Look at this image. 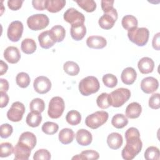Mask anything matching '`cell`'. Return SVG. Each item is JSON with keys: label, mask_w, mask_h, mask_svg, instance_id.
<instances>
[{"label": "cell", "mask_w": 160, "mask_h": 160, "mask_svg": "<svg viewBox=\"0 0 160 160\" xmlns=\"http://www.w3.org/2000/svg\"><path fill=\"white\" fill-rule=\"evenodd\" d=\"M125 139L126 144L122 150L121 155L124 159L131 160L141 152L142 148L139 130L134 127L129 128L125 132Z\"/></svg>", "instance_id": "1"}, {"label": "cell", "mask_w": 160, "mask_h": 160, "mask_svg": "<svg viewBox=\"0 0 160 160\" xmlns=\"http://www.w3.org/2000/svg\"><path fill=\"white\" fill-rule=\"evenodd\" d=\"M100 88L98 79L92 76H87L82 79L79 82V91L85 96L97 92Z\"/></svg>", "instance_id": "2"}, {"label": "cell", "mask_w": 160, "mask_h": 160, "mask_svg": "<svg viewBox=\"0 0 160 160\" xmlns=\"http://www.w3.org/2000/svg\"><path fill=\"white\" fill-rule=\"evenodd\" d=\"M129 39L138 46H144L148 41L149 32L146 28H135L128 32Z\"/></svg>", "instance_id": "3"}, {"label": "cell", "mask_w": 160, "mask_h": 160, "mask_svg": "<svg viewBox=\"0 0 160 160\" xmlns=\"http://www.w3.org/2000/svg\"><path fill=\"white\" fill-rule=\"evenodd\" d=\"M109 94L111 106L114 108H119L129 100L131 97V91L127 88H120Z\"/></svg>", "instance_id": "4"}, {"label": "cell", "mask_w": 160, "mask_h": 160, "mask_svg": "<svg viewBox=\"0 0 160 160\" xmlns=\"http://www.w3.org/2000/svg\"><path fill=\"white\" fill-rule=\"evenodd\" d=\"M108 117L109 114L106 111H98L88 116L85 124L88 127L95 129L104 124L108 121Z\"/></svg>", "instance_id": "5"}, {"label": "cell", "mask_w": 160, "mask_h": 160, "mask_svg": "<svg viewBox=\"0 0 160 160\" xmlns=\"http://www.w3.org/2000/svg\"><path fill=\"white\" fill-rule=\"evenodd\" d=\"M65 104L63 99L59 96L53 97L49 102L48 116L52 119L60 118L64 110Z\"/></svg>", "instance_id": "6"}, {"label": "cell", "mask_w": 160, "mask_h": 160, "mask_svg": "<svg viewBox=\"0 0 160 160\" xmlns=\"http://www.w3.org/2000/svg\"><path fill=\"white\" fill-rule=\"evenodd\" d=\"M49 23V18L44 14H33L27 19V25L32 31L43 29L48 26Z\"/></svg>", "instance_id": "7"}, {"label": "cell", "mask_w": 160, "mask_h": 160, "mask_svg": "<svg viewBox=\"0 0 160 160\" xmlns=\"http://www.w3.org/2000/svg\"><path fill=\"white\" fill-rule=\"evenodd\" d=\"M24 112V105L19 101H16L12 104L11 108L8 111L7 117L11 121L19 122L22 119Z\"/></svg>", "instance_id": "8"}, {"label": "cell", "mask_w": 160, "mask_h": 160, "mask_svg": "<svg viewBox=\"0 0 160 160\" xmlns=\"http://www.w3.org/2000/svg\"><path fill=\"white\" fill-rule=\"evenodd\" d=\"M23 32V24L19 21H14L10 23L7 31L8 39L12 42H18L21 38Z\"/></svg>", "instance_id": "9"}, {"label": "cell", "mask_w": 160, "mask_h": 160, "mask_svg": "<svg viewBox=\"0 0 160 160\" xmlns=\"http://www.w3.org/2000/svg\"><path fill=\"white\" fill-rule=\"evenodd\" d=\"M118 19V12L115 8H113L110 11L104 13L99 19V25L104 29H111L116 20Z\"/></svg>", "instance_id": "10"}, {"label": "cell", "mask_w": 160, "mask_h": 160, "mask_svg": "<svg viewBox=\"0 0 160 160\" xmlns=\"http://www.w3.org/2000/svg\"><path fill=\"white\" fill-rule=\"evenodd\" d=\"M64 19L71 25L82 23L84 24L85 21V17L84 14L77 9L73 8L68 9L64 13Z\"/></svg>", "instance_id": "11"}, {"label": "cell", "mask_w": 160, "mask_h": 160, "mask_svg": "<svg viewBox=\"0 0 160 160\" xmlns=\"http://www.w3.org/2000/svg\"><path fill=\"white\" fill-rule=\"evenodd\" d=\"M33 87L36 92L43 94L49 92L51 88V82L46 76H40L37 77L33 82Z\"/></svg>", "instance_id": "12"}, {"label": "cell", "mask_w": 160, "mask_h": 160, "mask_svg": "<svg viewBox=\"0 0 160 160\" xmlns=\"http://www.w3.org/2000/svg\"><path fill=\"white\" fill-rule=\"evenodd\" d=\"M159 87V82L157 79L149 76L144 78L141 82V90L146 93L151 94L156 91Z\"/></svg>", "instance_id": "13"}, {"label": "cell", "mask_w": 160, "mask_h": 160, "mask_svg": "<svg viewBox=\"0 0 160 160\" xmlns=\"http://www.w3.org/2000/svg\"><path fill=\"white\" fill-rule=\"evenodd\" d=\"M31 150L29 147L18 142L14 148V160H28L31 153Z\"/></svg>", "instance_id": "14"}, {"label": "cell", "mask_w": 160, "mask_h": 160, "mask_svg": "<svg viewBox=\"0 0 160 160\" xmlns=\"http://www.w3.org/2000/svg\"><path fill=\"white\" fill-rule=\"evenodd\" d=\"M4 58L11 64L17 63L21 58V54L18 48L9 46L4 51Z\"/></svg>", "instance_id": "15"}, {"label": "cell", "mask_w": 160, "mask_h": 160, "mask_svg": "<svg viewBox=\"0 0 160 160\" xmlns=\"http://www.w3.org/2000/svg\"><path fill=\"white\" fill-rule=\"evenodd\" d=\"M38 41L40 46L44 49H49L52 47L56 42L49 31H45L39 34Z\"/></svg>", "instance_id": "16"}, {"label": "cell", "mask_w": 160, "mask_h": 160, "mask_svg": "<svg viewBox=\"0 0 160 160\" xmlns=\"http://www.w3.org/2000/svg\"><path fill=\"white\" fill-rule=\"evenodd\" d=\"M76 139L79 145L86 146L92 142V136L89 131L84 129H80L76 134Z\"/></svg>", "instance_id": "17"}, {"label": "cell", "mask_w": 160, "mask_h": 160, "mask_svg": "<svg viewBox=\"0 0 160 160\" xmlns=\"http://www.w3.org/2000/svg\"><path fill=\"white\" fill-rule=\"evenodd\" d=\"M138 67L142 74H149L152 72L154 68V62L151 58L144 57L138 61Z\"/></svg>", "instance_id": "18"}, {"label": "cell", "mask_w": 160, "mask_h": 160, "mask_svg": "<svg viewBox=\"0 0 160 160\" xmlns=\"http://www.w3.org/2000/svg\"><path fill=\"white\" fill-rule=\"evenodd\" d=\"M70 34L74 40L80 41L86 34V28L85 25L82 23L71 25Z\"/></svg>", "instance_id": "19"}, {"label": "cell", "mask_w": 160, "mask_h": 160, "mask_svg": "<svg viewBox=\"0 0 160 160\" xmlns=\"http://www.w3.org/2000/svg\"><path fill=\"white\" fill-rule=\"evenodd\" d=\"M87 46L92 49H102L107 44L106 39L100 36H91L86 39Z\"/></svg>", "instance_id": "20"}, {"label": "cell", "mask_w": 160, "mask_h": 160, "mask_svg": "<svg viewBox=\"0 0 160 160\" xmlns=\"http://www.w3.org/2000/svg\"><path fill=\"white\" fill-rule=\"evenodd\" d=\"M18 142L32 149L36 145L37 139L34 134L29 131H26L20 135Z\"/></svg>", "instance_id": "21"}, {"label": "cell", "mask_w": 160, "mask_h": 160, "mask_svg": "<svg viewBox=\"0 0 160 160\" xmlns=\"http://www.w3.org/2000/svg\"><path fill=\"white\" fill-rule=\"evenodd\" d=\"M137 78V73L136 70L131 68L128 67L125 68L121 72V79L122 82L126 85L132 84Z\"/></svg>", "instance_id": "22"}, {"label": "cell", "mask_w": 160, "mask_h": 160, "mask_svg": "<svg viewBox=\"0 0 160 160\" xmlns=\"http://www.w3.org/2000/svg\"><path fill=\"white\" fill-rule=\"evenodd\" d=\"M142 112V107L139 103L132 102L128 105L126 108V116L130 119L138 118Z\"/></svg>", "instance_id": "23"}, {"label": "cell", "mask_w": 160, "mask_h": 160, "mask_svg": "<svg viewBox=\"0 0 160 160\" xmlns=\"http://www.w3.org/2000/svg\"><path fill=\"white\" fill-rule=\"evenodd\" d=\"M123 143V138L121 134L118 132H112L107 138V144L108 146L112 149L120 148Z\"/></svg>", "instance_id": "24"}, {"label": "cell", "mask_w": 160, "mask_h": 160, "mask_svg": "<svg viewBox=\"0 0 160 160\" xmlns=\"http://www.w3.org/2000/svg\"><path fill=\"white\" fill-rule=\"evenodd\" d=\"M59 140L63 144H68L72 142L74 132L70 128H63L59 133Z\"/></svg>", "instance_id": "25"}, {"label": "cell", "mask_w": 160, "mask_h": 160, "mask_svg": "<svg viewBox=\"0 0 160 160\" xmlns=\"http://www.w3.org/2000/svg\"><path fill=\"white\" fill-rule=\"evenodd\" d=\"M64 0H46V9L52 13L60 11L66 4Z\"/></svg>", "instance_id": "26"}, {"label": "cell", "mask_w": 160, "mask_h": 160, "mask_svg": "<svg viewBox=\"0 0 160 160\" xmlns=\"http://www.w3.org/2000/svg\"><path fill=\"white\" fill-rule=\"evenodd\" d=\"M21 48L24 53L31 54L35 52L37 46L34 39L31 38H26L21 42Z\"/></svg>", "instance_id": "27"}, {"label": "cell", "mask_w": 160, "mask_h": 160, "mask_svg": "<svg viewBox=\"0 0 160 160\" xmlns=\"http://www.w3.org/2000/svg\"><path fill=\"white\" fill-rule=\"evenodd\" d=\"M42 121V116L41 113L31 111L29 112L26 118L27 124L32 128H36L39 126Z\"/></svg>", "instance_id": "28"}, {"label": "cell", "mask_w": 160, "mask_h": 160, "mask_svg": "<svg viewBox=\"0 0 160 160\" xmlns=\"http://www.w3.org/2000/svg\"><path fill=\"white\" fill-rule=\"evenodd\" d=\"M49 32L56 42H62L66 35V31L64 27L61 25H55L50 30Z\"/></svg>", "instance_id": "29"}, {"label": "cell", "mask_w": 160, "mask_h": 160, "mask_svg": "<svg viewBox=\"0 0 160 160\" xmlns=\"http://www.w3.org/2000/svg\"><path fill=\"white\" fill-rule=\"evenodd\" d=\"M138 20L136 18L132 15L124 16L121 21V24L124 29L130 30L138 27Z\"/></svg>", "instance_id": "30"}, {"label": "cell", "mask_w": 160, "mask_h": 160, "mask_svg": "<svg viewBox=\"0 0 160 160\" xmlns=\"http://www.w3.org/2000/svg\"><path fill=\"white\" fill-rule=\"evenodd\" d=\"M99 158V153L94 150H85L81 152L80 154H77L72 158V159L84 160V159H98Z\"/></svg>", "instance_id": "31"}, {"label": "cell", "mask_w": 160, "mask_h": 160, "mask_svg": "<svg viewBox=\"0 0 160 160\" xmlns=\"http://www.w3.org/2000/svg\"><path fill=\"white\" fill-rule=\"evenodd\" d=\"M128 123V120L127 117L122 114H115L111 120L112 125L117 128L121 129L125 127Z\"/></svg>", "instance_id": "32"}, {"label": "cell", "mask_w": 160, "mask_h": 160, "mask_svg": "<svg viewBox=\"0 0 160 160\" xmlns=\"http://www.w3.org/2000/svg\"><path fill=\"white\" fill-rule=\"evenodd\" d=\"M63 69L67 74L71 76L78 75L80 70L78 64L76 62L71 61H66L64 64Z\"/></svg>", "instance_id": "33"}, {"label": "cell", "mask_w": 160, "mask_h": 160, "mask_svg": "<svg viewBox=\"0 0 160 160\" xmlns=\"http://www.w3.org/2000/svg\"><path fill=\"white\" fill-rule=\"evenodd\" d=\"M66 120L70 125L76 126L81 122V115L78 111L71 110L67 113L66 116Z\"/></svg>", "instance_id": "34"}, {"label": "cell", "mask_w": 160, "mask_h": 160, "mask_svg": "<svg viewBox=\"0 0 160 160\" xmlns=\"http://www.w3.org/2000/svg\"><path fill=\"white\" fill-rule=\"evenodd\" d=\"M78 6L88 12H92L96 9V3L93 0H77Z\"/></svg>", "instance_id": "35"}, {"label": "cell", "mask_w": 160, "mask_h": 160, "mask_svg": "<svg viewBox=\"0 0 160 160\" xmlns=\"http://www.w3.org/2000/svg\"><path fill=\"white\" fill-rule=\"evenodd\" d=\"M30 77L29 74L24 72L18 73L16 77V84L21 88H27L30 84Z\"/></svg>", "instance_id": "36"}, {"label": "cell", "mask_w": 160, "mask_h": 160, "mask_svg": "<svg viewBox=\"0 0 160 160\" xmlns=\"http://www.w3.org/2000/svg\"><path fill=\"white\" fill-rule=\"evenodd\" d=\"M144 155L146 160H159L160 158L159 149L156 146H149L146 149Z\"/></svg>", "instance_id": "37"}, {"label": "cell", "mask_w": 160, "mask_h": 160, "mask_svg": "<svg viewBox=\"0 0 160 160\" xmlns=\"http://www.w3.org/2000/svg\"><path fill=\"white\" fill-rule=\"evenodd\" d=\"M29 108L31 111L41 113L45 109V103L42 99L34 98L30 102Z\"/></svg>", "instance_id": "38"}, {"label": "cell", "mask_w": 160, "mask_h": 160, "mask_svg": "<svg viewBox=\"0 0 160 160\" xmlns=\"http://www.w3.org/2000/svg\"><path fill=\"white\" fill-rule=\"evenodd\" d=\"M96 103L98 106L102 109L108 108L111 106L109 94L106 92L101 93L98 96L96 99Z\"/></svg>", "instance_id": "39"}, {"label": "cell", "mask_w": 160, "mask_h": 160, "mask_svg": "<svg viewBox=\"0 0 160 160\" xmlns=\"http://www.w3.org/2000/svg\"><path fill=\"white\" fill-rule=\"evenodd\" d=\"M58 129L59 126L57 123L50 121L44 122L41 128L42 132L48 135H52L56 133L58 131Z\"/></svg>", "instance_id": "40"}, {"label": "cell", "mask_w": 160, "mask_h": 160, "mask_svg": "<svg viewBox=\"0 0 160 160\" xmlns=\"http://www.w3.org/2000/svg\"><path fill=\"white\" fill-rule=\"evenodd\" d=\"M14 152V148L10 142H2L0 145V156L6 158L11 156Z\"/></svg>", "instance_id": "41"}, {"label": "cell", "mask_w": 160, "mask_h": 160, "mask_svg": "<svg viewBox=\"0 0 160 160\" xmlns=\"http://www.w3.org/2000/svg\"><path fill=\"white\" fill-rule=\"evenodd\" d=\"M102 82L104 84L110 88H114L118 84V79L116 76L112 74H106L102 76Z\"/></svg>", "instance_id": "42"}, {"label": "cell", "mask_w": 160, "mask_h": 160, "mask_svg": "<svg viewBox=\"0 0 160 160\" xmlns=\"http://www.w3.org/2000/svg\"><path fill=\"white\" fill-rule=\"evenodd\" d=\"M33 159L34 160H49L51 159V153L46 149H40L35 152Z\"/></svg>", "instance_id": "43"}, {"label": "cell", "mask_w": 160, "mask_h": 160, "mask_svg": "<svg viewBox=\"0 0 160 160\" xmlns=\"http://www.w3.org/2000/svg\"><path fill=\"white\" fill-rule=\"evenodd\" d=\"M0 135L2 138H8L12 133L13 128L9 124H2L0 128Z\"/></svg>", "instance_id": "44"}, {"label": "cell", "mask_w": 160, "mask_h": 160, "mask_svg": "<svg viewBox=\"0 0 160 160\" xmlns=\"http://www.w3.org/2000/svg\"><path fill=\"white\" fill-rule=\"evenodd\" d=\"M149 106L153 109H158L160 108L159 93H154L151 95L149 99Z\"/></svg>", "instance_id": "45"}, {"label": "cell", "mask_w": 160, "mask_h": 160, "mask_svg": "<svg viewBox=\"0 0 160 160\" xmlns=\"http://www.w3.org/2000/svg\"><path fill=\"white\" fill-rule=\"evenodd\" d=\"M23 2L24 1L21 0H9L8 1V6L12 11H17L21 8Z\"/></svg>", "instance_id": "46"}, {"label": "cell", "mask_w": 160, "mask_h": 160, "mask_svg": "<svg viewBox=\"0 0 160 160\" xmlns=\"http://www.w3.org/2000/svg\"><path fill=\"white\" fill-rule=\"evenodd\" d=\"M32 4L33 8L38 11H43L46 9V0H33Z\"/></svg>", "instance_id": "47"}, {"label": "cell", "mask_w": 160, "mask_h": 160, "mask_svg": "<svg viewBox=\"0 0 160 160\" xmlns=\"http://www.w3.org/2000/svg\"><path fill=\"white\" fill-rule=\"evenodd\" d=\"M114 1H101V8L104 13L108 12L112 10L113 8V4Z\"/></svg>", "instance_id": "48"}, {"label": "cell", "mask_w": 160, "mask_h": 160, "mask_svg": "<svg viewBox=\"0 0 160 160\" xmlns=\"http://www.w3.org/2000/svg\"><path fill=\"white\" fill-rule=\"evenodd\" d=\"M0 95H1L0 107L1 108H3L6 107L9 102V96L6 92H3V91H0Z\"/></svg>", "instance_id": "49"}, {"label": "cell", "mask_w": 160, "mask_h": 160, "mask_svg": "<svg viewBox=\"0 0 160 160\" xmlns=\"http://www.w3.org/2000/svg\"><path fill=\"white\" fill-rule=\"evenodd\" d=\"M152 45L154 49L159 51L160 49V33H156L152 39Z\"/></svg>", "instance_id": "50"}, {"label": "cell", "mask_w": 160, "mask_h": 160, "mask_svg": "<svg viewBox=\"0 0 160 160\" xmlns=\"http://www.w3.org/2000/svg\"><path fill=\"white\" fill-rule=\"evenodd\" d=\"M9 89V83L5 79H0V90L1 91L7 92Z\"/></svg>", "instance_id": "51"}, {"label": "cell", "mask_w": 160, "mask_h": 160, "mask_svg": "<svg viewBox=\"0 0 160 160\" xmlns=\"http://www.w3.org/2000/svg\"><path fill=\"white\" fill-rule=\"evenodd\" d=\"M8 69V66L2 60L0 61V75L2 76L5 74Z\"/></svg>", "instance_id": "52"}]
</instances>
